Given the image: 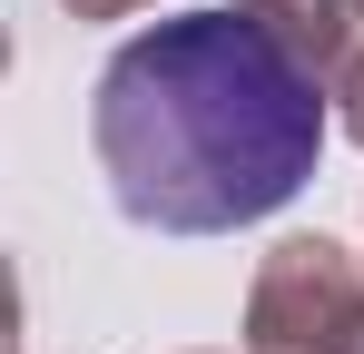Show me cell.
I'll list each match as a JSON object with an SVG mask.
<instances>
[{
  "label": "cell",
  "mask_w": 364,
  "mask_h": 354,
  "mask_svg": "<svg viewBox=\"0 0 364 354\" xmlns=\"http://www.w3.org/2000/svg\"><path fill=\"white\" fill-rule=\"evenodd\" d=\"M246 354H364V256L335 236H286L256 256Z\"/></svg>",
  "instance_id": "obj_2"
},
{
  "label": "cell",
  "mask_w": 364,
  "mask_h": 354,
  "mask_svg": "<svg viewBox=\"0 0 364 354\" xmlns=\"http://www.w3.org/2000/svg\"><path fill=\"white\" fill-rule=\"evenodd\" d=\"M237 354H246V345H237Z\"/></svg>",
  "instance_id": "obj_5"
},
{
  "label": "cell",
  "mask_w": 364,
  "mask_h": 354,
  "mask_svg": "<svg viewBox=\"0 0 364 354\" xmlns=\"http://www.w3.org/2000/svg\"><path fill=\"white\" fill-rule=\"evenodd\" d=\"M69 20H138V10H158V0H60Z\"/></svg>",
  "instance_id": "obj_4"
},
{
  "label": "cell",
  "mask_w": 364,
  "mask_h": 354,
  "mask_svg": "<svg viewBox=\"0 0 364 354\" xmlns=\"http://www.w3.org/2000/svg\"><path fill=\"white\" fill-rule=\"evenodd\" d=\"M335 89L246 10H178L148 20L99 69V168L128 227L158 236H237L296 207L325 158Z\"/></svg>",
  "instance_id": "obj_1"
},
{
  "label": "cell",
  "mask_w": 364,
  "mask_h": 354,
  "mask_svg": "<svg viewBox=\"0 0 364 354\" xmlns=\"http://www.w3.org/2000/svg\"><path fill=\"white\" fill-rule=\"evenodd\" d=\"M325 89H335V118H345V138L364 148V0H345V20H335V59H325Z\"/></svg>",
  "instance_id": "obj_3"
}]
</instances>
